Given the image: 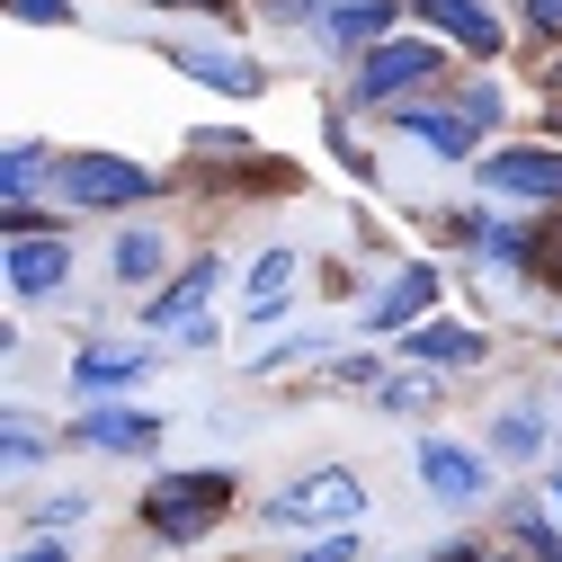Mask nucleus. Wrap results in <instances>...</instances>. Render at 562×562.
Listing matches in <instances>:
<instances>
[{"instance_id": "obj_1", "label": "nucleus", "mask_w": 562, "mask_h": 562, "mask_svg": "<svg viewBox=\"0 0 562 562\" xmlns=\"http://www.w3.org/2000/svg\"><path fill=\"white\" fill-rule=\"evenodd\" d=\"M224 501H233V482H224V473H170L144 509H153L161 536H205V527L224 518Z\"/></svg>"}, {"instance_id": "obj_2", "label": "nucleus", "mask_w": 562, "mask_h": 562, "mask_svg": "<svg viewBox=\"0 0 562 562\" xmlns=\"http://www.w3.org/2000/svg\"><path fill=\"white\" fill-rule=\"evenodd\" d=\"M358 509H367V491L348 473H313V482H295V491L268 501V527H348Z\"/></svg>"}, {"instance_id": "obj_3", "label": "nucleus", "mask_w": 562, "mask_h": 562, "mask_svg": "<svg viewBox=\"0 0 562 562\" xmlns=\"http://www.w3.org/2000/svg\"><path fill=\"white\" fill-rule=\"evenodd\" d=\"M63 196H72V205H134V196H153V170L81 153V161H63Z\"/></svg>"}, {"instance_id": "obj_4", "label": "nucleus", "mask_w": 562, "mask_h": 562, "mask_svg": "<svg viewBox=\"0 0 562 562\" xmlns=\"http://www.w3.org/2000/svg\"><path fill=\"white\" fill-rule=\"evenodd\" d=\"M438 72V45H419V36H384L367 63H358V99H393L411 81H429Z\"/></svg>"}, {"instance_id": "obj_5", "label": "nucleus", "mask_w": 562, "mask_h": 562, "mask_svg": "<svg viewBox=\"0 0 562 562\" xmlns=\"http://www.w3.org/2000/svg\"><path fill=\"white\" fill-rule=\"evenodd\" d=\"M170 63H179L188 81L224 90V99H259V63H241L233 45H170Z\"/></svg>"}, {"instance_id": "obj_6", "label": "nucleus", "mask_w": 562, "mask_h": 562, "mask_svg": "<svg viewBox=\"0 0 562 562\" xmlns=\"http://www.w3.org/2000/svg\"><path fill=\"white\" fill-rule=\"evenodd\" d=\"M419 473H429V491H438V501H456V509L482 501V456H464L456 438H429V447H419Z\"/></svg>"}, {"instance_id": "obj_7", "label": "nucleus", "mask_w": 562, "mask_h": 562, "mask_svg": "<svg viewBox=\"0 0 562 562\" xmlns=\"http://www.w3.org/2000/svg\"><path fill=\"white\" fill-rule=\"evenodd\" d=\"M482 179L509 196H562V153H491Z\"/></svg>"}, {"instance_id": "obj_8", "label": "nucleus", "mask_w": 562, "mask_h": 562, "mask_svg": "<svg viewBox=\"0 0 562 562\" xmlns=\"http://www.w3.org/2000/svg\"><path fill=\"white\" fill-rule=\"evenodd\" d=\"M63 268H72V250L63 241H10V295H54L63 286Z\"/></svg>"}, {"instance_id": "obj_9", "label": "nucleus", "mask_w": 562, "mask_h": 562, "mask_svg": "<svg viewBox=\"0 0 562 562\" xmlns=\"http://www.w3.org/2000/svg\"><path fill=\"white\" fill-rule=\"evenodd\" d=\"M81 438L108 447V456H144V447L161 438V419H144V411H99V419H81Z\"/></svg>"}, {"instance_id": "obj_10", "label": "nucleus", "mask_w": 562, "mask_h": 562, "mask_svg": "<svg viewBox=\"0 0 562 562\" xmlns=\"http://www.w3.org/2000/svg\"><path fill=\"white\" fill-rule=\"evenodd\" d=\"M429 304H438V268H402V277H393V295L375 304V330H402V322H419Z\"/></svg>"}, {"instance_id": "obj_11", "label": "nucleus", "mask_w": 562, "mask_h": 562, "mask_svg": "<svg viewBox=\"0 0 562 562\" xmlns=\"http://www.w3.org/2000/svg\"><path fill=\"white\" fill-rule=\"evenodd\" d=\"M402 134H411V144H429L438 161H473V125H456V116H429V108H402Z\"/></svg>"}, {"instance_id": "obj_12", "label": "nucleus", "mask_w": 562, "mask_h": 562, "mask_svg": "<svg viewBox=\"0 0 562 562\" xmlns=\"http://www.w3.org/2000/svg\"><path fill=\"white\" fill-rule=\"evenodd\" d=\"M419 10H429V19L447 27V36H464L473 54H491V45H501V19H491L482 0H419Z\"/></svg>"}, {"instance_id": "obj_13", "label": "nucleus", "mask_w": 562, "mask_h": 562, "mask_svg": "<svg viewBox=\"0 0 562 562\" xmlns=\"http://www.w3.org/2000/svg\"><path fill=\"white\" fill-rule=\"evenodd\" d=\"M144 367H153L144 348H90V358L72 367V384H81V393H108V384H134Z\"/></svg>"}, {"instance_id": "obj_14", "label": "nucleus", "mask_w": 562, "mask_h": 562, "mask_svg": "<svg viewBox=\"0 0 562 562\" xmlns=\"http://www.w3.org/2000/svg\"><path fill=\"white\" fill-rule=\"evenodd\" d=\"M286 277H295V259H286V250H268V259L250 268V322H277V313H286V295H277Z\"/></svg>"}, {"instance_id": "obj_15", "label": "nucleus", "mask_w": 562, "mask_h": 562, "mask_svg": "<svg viewBox=\"0 0 562 562\" xmlns=\"http://www.w3.org/2000/svg\"><path fill=\"white\" fill-rule=\"evenodd\" d=\"M411 358H429V367H464V358H482V339H473V330H419V339H411Z\"/></svg>"}, {"instance_id": "obj_16", "label": "nucleus", "mask_w": 562, "mask_h": 562, "mask_svg": "<svg viewBox=\"0 0 562 562\" xmlns=\"http://www.w3.org/2000/svg\"><path fill=\"white\" fill-rule=\"evenodd\" d=\"M491 447H501L509 464H527V456L544 447V429H536V419H527V411H509V419H501V429H491Z\"/></svg>"}, {"instance_id": "obj_17", "label": "nucleus", "mask_w": 562, "mask_h": 562, "mask_svg": "<svg viewBox=\"0 0 562 562\" xmlns=\"http://www.w3.org/2000/svg\"><path fill=\"white\" fill-rule=\"evenodd\" d=\"M384 19H393V0H348L330 19V36H384Z\"/></svg>"}, {"instance_id": "obj_18", "label": "nucleus", "mask_w": 562, "mask_h": 562, "mask_svg": "<svg viewBox=\"0 0 562 562\" xmlns=\"http://www.w3.org/2000/svg\"><path fill=\"white\" fill-rule=\"evenodd\" d=\"M161 268V233H125L116 241V277H153Z\"/></svg>"}, {"instance_id": "obj_19", "label": "nucleus", "mask_w": 562, "mask_h": 562, "mask_svg": "<svg viewBox=\"0 0 562 562\" xmlns=\"http://www.w3.org/2000/svg\"><path fill=\"white\" fill-rule=\"evenodd\" d=\"M0 170H10V205H27V188H36V144H10Z\"/></svg>"}, {"instance_id": "obj_20", "label": "nucleus", "mask_w": 562, "mask_h": 562, "mask_svg": "<svg viewBox=\"0 0 562 562\" xmlns=\"http://www.w3.org/2000/svg\"><path fill=\"white\" fill-rule=\"evenodd\" d=\"M10 10H19L27 27H63V19H72V0H10Z\"/></svg>"}, {"instance_id": "obj_21", "label": "nucleus", "mask_w": 562, "mask_h": 562, "mask_svg": "<svg viewBox=\"0 0 562 562\" xmlns=\"http://www.w3.org/2000/svg\"><path fill=\"white\" fill-rule=\"evenodd\" d=\"M518 536H527V553H544V562H562V536H553L544 518H518Z\"/></svg>"}, {"instance_id": "obj_22", "label": "nucleus", "mask_w": 562, "mask_h": 562, "mask_svg": "<svg viewBox=\"0 0 562 562\" xmlns=\"http://www.w3.org/2000/svg\"><path fill=\"white\" fill-rule=\"evenodd\" d=\"M527 27L536 36H562V0H527Z\"/></svg>"}, {"instance_id": "obj_23", "label": "nucleus", "mask_w": 562, "mask_h": 562, "mask_svg": "<svg viewBox=\"0 0 562 562\" xmlns=\"http://www.w3.org/2000/svg\"><path fill=\"white\" fill-rule=\"evenodd\" d=\"M36 447H45V438H36V419H10V464H27Z\"/></svg>"}, {"instance_id": "obj_24", "label": "nucleus", "mask_w": 562, "mask_h": 562, "mask_svg": "<svg viewBox=\"0 0 562 562\" xmlns=\"http://www.w3.org/2000/svg\"><path fill=\"white\" fill-rule=\"evenodd\" d=\"M304 562H348V536H339V527H330V536H322V544H313V553H304Z\"/></svg>"}, {"instance_id": "obj_25", "label": "nucleus", "mask_w": 562, "mask_h": 562, "mask_svg": "<svg viewBox=\"0 0 562 562\" xmlns=\"http://www.w3.org/2000/svg\"><path fill=\"white\" fill-rule=\"evenodd\" d=\"M438 562H482V553H473V544H447V553H438Z\"/></svg>"}, {"instance_id": "obj_26", "label": "nucleus", "mask_w": 562, "mask_h": 562, "mask_svg": "<svg viewBox=\"0 0 562 562\" xmlns=\"http://www.w3.org/2000/svg\"><path fill=\"white\" fill-rule=\"evenodd\" d=\"M19 562H63V544H36V553H19Z\"/></svg>"}, {"instance_id": "obj_27", "label": "nucleus", "mask_w": 562, "mask_h": 562, "mask_svg": "<svg viewBox=\"0 0 562 562\" xmlns=\"http://www.w3.org/2000/svg\"><path fill=\"white\" fill-rule=\"evenodd\" d=\"M553 491H562V473H553Z\"/></svg>"}, {"instance_id": "obj_28", "label": "nucleus", "mask_w": 562, "mask_h": 562, "mask_svg": "<svg viewBox=\"0 0 562 562\" xmlns=\"http://www.w3.org/2000/svg\"><path fill=\"white\" fill-rule=\"evenodd\" d=\"M553 402H562V384H553Z\"/></svg>"}, {"instance_id": "obj_29", "label": "nucleus", "mask_w": 562, "mask_h": 562, "mask_svg": "<svg viewBox=\"0 0 562 562\" xmlns=\"http://www.w3.org/2000/svg\"><path fill=\"white\" fill-rule=\"evenodd\" d=\"M553 81H562V72H553Z\"/></svg>"}]
</instances>
